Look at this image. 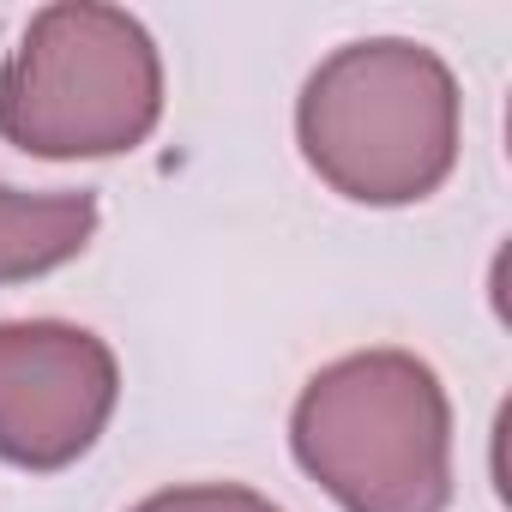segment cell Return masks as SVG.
Segmentation results:
<instances>
[{
  "instance_id": "obj_5",
  "label": "cell",
  "mask_w": 512,
  "mask_h": 512,
  "mask_svg": "<svg viewBox=\"0 0 512 512\" xmlns=\"http://www.w3.org/2000/svg\"><path fill=\"white\" fill-rule=\"evenodd\" d=\"M91 235H97L91 193H19L0 181V284H25L79 260Z\"/></svg>"
},
{
  "instance_id": "obj_1",
  "label": "cell",
  "mask_w": 512,
  "mask_h": 512,
  "mask_svg": "<svg viewBox=\"0 0 512 512\" xmlns=\"http://www.w3.org/2000/svg\"><path fill=\"white\" fill-rule=\"evenodd\" d=\"M308 169L356 205L428 199L458 163L452 67L404 37H368L314 67L296 103Z\"/></svg>"
},
{
  "instance_id": "obj_3",
  "label": "cell",
  "mask_w": 512,
  "mask_h": 512,
  "mask_svg": "<svg viewBox=\"0 0 512 512\" xmlns=\"http://www.w3.org/2000/svg\"><path fill=\"white\" fill-rule=\"evenodd\" d=\"M163 115V61L121 7H43L0 67V139L31 157H115Z\"/></svg>"
},
{
  "instance_id": "obj_6",
  "label": "cell",
  "mask_w": 512,
  "mask_h": 512,
  "mask_svg": "<svg viewBox=\"0 0 512 512\" xmlns=\"http://www.w3.org/2000/svg\"><path fill=\"white\" fill-rule=\"evenodd\" d=\"M133 512H284V506H272L253 488H235V482H193V488H163L139 500Z\"/></svg>"
},
{
  "instance_id": "obj_2",
  "label": "cell",
  "mask_w": 512,
  "mask_h": 512,
  "mask_svg": "<svg viewBox=\"0 0 512 512\" xmlns=\"http://www.w3.org/2000/svg\"><path fill=\"white\" fill-rule=\"evenodd\" d=\"M290 446L344 512H446L452 500V410L410 350L320 368L296 398Z\"/></svg>"
},
{
  "instance_id": "obj_4",
  "label": "cell",
  "mask_w": 512,
  "mask_h": 512,
  "mask_svg": "<svg viewBox=\"0 0 512 512\" xmlns=\"http://www.w3.org/2000/svg\"><path fill=\"white\" fill-rule=\"evenodd\" d=\"M121 398L115 350L67 320L0 326V458L61 470L97 446Z\"/></svg>"
}]
</instances>
